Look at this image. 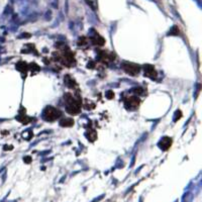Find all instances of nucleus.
<instances>
[{"label": "nucleus", "mask_w": 202, "mask_h": 202, "mask_svg": "<svg viewBox=\"0 0 202 202\" xmlns=\"http://www.w3.org/2000/svg\"><path fill=\"white\" fill-rule=\"evenodd\" d=\"M93 43H94L95 45H102L104 43V39H102L101 37H99V35H96V37H95V39H93Z\"/></svg>", "instance_id": "8"}, {"label": "nucleus", "mask_w": 202, "mask_h": 202, "mask_svg": "<svg viewBox=\"0 0 202 202\" xmlns=\"http://www.w3.org/2000/svg\"><path fill=\"white\" fill-rule=\"evenodd\" d=\"M172 144V140L170 138H164L163 140H161V142H160V148H162L164 150H166L168 148H169L170 146H171Z\"/></svg>", "instance_id": "6"}, {"label": "nucleus", "mask_w": 202, "mask_h": 202, "mask_svg": "<svg viewBox=\"0 0 202 202\" xmlns=\"http://www.w3.org/2000/svg\"><path fill=\"white\" fill-rule=\"evenodd\" d=\"M122 69L129 75H138L140 73V66L132 63H124L122 64Z\"/></svg>", "instance_id": "3"}, {"label": "nucleus", "mask_w": 202, "mask_h": 202, "mask_svg": "<svg viewBox=\"0 0 202 202\" xmlns=\"http://www.w3.org/2000/svg\"><path fill=\"white\" fill-rule=\"evenodd\" d=\"M144 74L146 75L150 78H155L157 76V73L155 71V68L153 66H150V65H146L144 66Z\"/></svg>", "instance_id": "5"}, {"label": "nucleus", "mask_w": 202, "mask_h": 202, "mask_svg": "<svg viewBox=\"0 0 202 202\" xmlns=\"http://www.w3.org/2000/svg\"><path fill=\"white\" fill-rule=\"evenodd\" d=\"M140 104V100L136 97H129L128 99H126L125 101V105L127 106L128 108H136Z\"/></svg>", "instance_id": "4"}, {"label": "nucleus", "mask_w": 202, "mask_h": 202, "mask_svg": "<svg viewBox=\"0 0 202 202\" xmlns=\"http://www.w3.org/2000/svg\"><path fill=\"white\" fill-rule=\"evenodd\" d=\"M67 111L70 114H77L80 111V102L77 101L71 94L66 95Z\"/></svg>", "instance_id": "1"}, {"label": "nucleus", "mask_w": 202, "mask_h": 202, "mask_svg": "<svg viewBox=\"0 0 202 202\" xmlns=\"http://www.w3.org/2000/svg\"><path fill=\"white\" fill-rule=\"evenodd\" d=\"M62 115V112L59 109H56V108L49 106V107H47L43 112V117H45V120H49V121H54L57 118L61 117Z\"/></svg>", "instance_id": "2"}, {"label": "nucleus", "mask_w": 202, "mask_h": 202, "mask_svg": "<svg viewBox=\"0 0 202 202\" xmlns=\"http://www.w3.org/2000/svg\"><path fill=\"white\" fill-rule=\"evenodd\" d=\"M60 124L62 126H72L74 124V120L72 118H64L60 121Z\"/></svg>", "instance_id": "7"}]
</instances>
